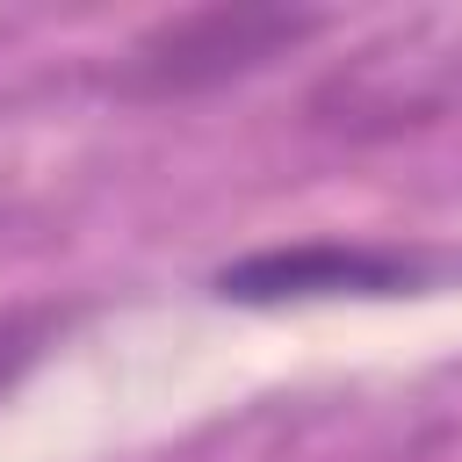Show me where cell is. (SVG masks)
Masks as SVG:
<instances>
[{
  "instance_id": "cell-1",
  "label": "cell",
  "mask_w": 462,
  "mask_h": 462,
  "mask_svg": "<svg viewBox=\"0 0 462 462\" xmlns=\"http://www.w3.org/2000/svg\"><path fill=\"white\" fill-rule=\"evenodd\" d=\"M325 14H289V7H202V14H173L159 29H144L123 58V87L130 94H209L224 79H245L260 65H274L282 51H296L303 36H318Z\"/></svg>"
},
{
  "instance_id": "cell-2",
  "label": "cell",
  "mask_w": 462,
  "mask_h": 462,
  "mask_svg": "<svg viewBox=\"0 0 462 462\" xmlns=\"http://www.w3.org/2000/svg\"><path fill=\"white\" fill-rule=\"evenodd\" d=\"M433 274V260L419 253H383V245H274V253H253L238 267L217 274V296H238V303H310V296H397V289H419Z\"/></svg>"
},
{
  "instance_id": "cell-3",
  "label": "cell",
  "mask_w": 462,
  "mask_h": 462,
  "mask_svg": "<svg viewBox=\"0 0 462 462\" xmlns=\"http://www.w3.org/2000/svg\"><path fill=\"white\" fill-rule=\"evenodd\" d=\"M58 310L51 303H14V310H0V397H14L22 390V375L58 346Z\"/></svg>"
}]
</instances>
